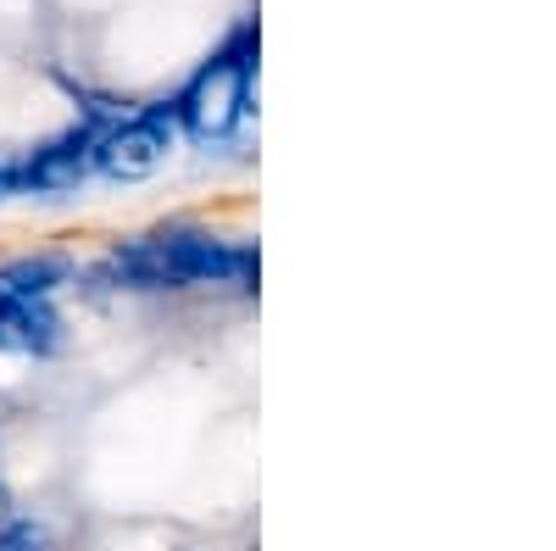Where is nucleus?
<instances>
[{
  "instance_id": "obj_5",
  "label": "nucleus",
  "mask_w": 556,
  "mask_h": 551,
  "mask_svg": "<svg viewBox=\"0 0 556 551\" xmlns=\"http://www.w3.org/2000/svg\"><path fill=\"white\" fill-rule=\"evenodd\" d=\"M0 351H28V356H51L62 351V317L51 301H28L0 285Z\"/></svg>"
},
{
  "instance_id": "obj_6",
  "label": "nucleus",
  "mask_w": 556,
  "mask_h": 551,
  "mask_svg": "<svg viewBox=\"0 0 556 551\" xmlns=\"http://www.w3.org/2000/svg\"><path fill=\"white\" fill-rule=\"evenodd\" d=\"M73 279H78V267H73L67 251H34V256H12L0 267V285L12 296H28V301H51Z\"/></svg>"
},
{
  "instance_id": "obj_4",
  "label": "nucleus",
  "mask_w": 556,
  "mask_h": 551,
  "mask_svg": "<svg viewBox=\"0 0 556 551\" xmlns=\"http://www.w3.org/2000/svg\"><path fill=\"white\" fill-rule=\"evenodd\" d=\"M101 134L106 128H96V123H73L67 134H56L51 146H39L28 162H17V173H23V196H62V190H78V184L96 173V146H101Z\"/></svg>"
},
{
  "instance_id": "obj_8",
  "label": "nucleus",
  "mask_w": 556,
  "mask_h": 551,
  "mask_svg": "<svg viewBox=\"0 0 556 551\" xmlns=\"http://www.w3.org/2000/svg\"><path fill=\"white\" fill-rule=\"evenodd\" d=\"M7 196H23V173H17V162H0V201Z\"/></svg>"
},
{
  "instance_id": "obj_3",
  "label": "nucleus",
  "mask_w": 556,
  "mask_h": 551,
  "mask_svg": "<svg viewBox=\"0 0 556 551\" xmlns=\"http://www.w3.org/2000/svg\"><path fill=\"white\" fill-rule=\"evenodd\" d=\"M173 128H178L173 101L128 112L123 123H112V128L101 134V146H96V173L123 178V184L151 178V173L167 162V151H173Z\"/></svg>"
},
{
  "instance_id": "obj_1",
  "label": "nucleus",
  "mask_w": 556,
  "mask_h": 551,
  "mask_svg": "<svg viewBox=\"0 0 556 551\" xmlns=\"http://www.w3.org/2000/svg\"><path fill=\"white\" fill-rule=\"evenodd\" d=\"M251 78H256V28L240 23L223 51L173 101L178 128H190L195 140H228L240 128V117L251 112Z\"/></svg>"
},
{
  "instance_id": "obj_2",
  "label": "nucleus",
  "mask_w": 556,
  "mask_h": 551,
  "mask_svg": "<svg viewBox=\"0 0 556 551\" xmlns=\"http://www.w3.org/2000/svg\"><path fill=\"white\" fill-rule=\"evenodd\" d=\"M151 240L167 267V290H201V285L256 290V246L217 240L206 228H162Z\"/></svg>"
},
{
  "instance_id": "obj_7",
  "label": "nucleus",
  "mask_w": 556,
  "mask_h": 551,
  "mask_svg": "<svg viewBox=\"0 0 556 551\" xmlns=\"http://www.w3.org/2000/svg\"><path fill=\"white\" fill-rule=\"evenodd\" d=\"M0 551H45V535L34 524H7L0 529Z\"/></svg>"
}]
</instances>
